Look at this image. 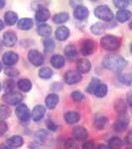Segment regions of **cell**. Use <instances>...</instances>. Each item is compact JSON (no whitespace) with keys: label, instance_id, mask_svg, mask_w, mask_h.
<instances>
[{"label":"cell","instance_id":"cell-1","mask_svg":"<svg viewBox=\"0 0 132 149\" xmlns=\"http://www.w3.org/2000/svg\"><path fill=\"white\" fill-rule=\"evenodd\" d=\"M102 65H104L105 69L114 72V73H118L126 67L127 61L120 55L110 54L107 55L104 59Z\"/></svg>","mask_w":132,"mask_h":149},{"label":"cell","instance_id":"cell-2","mask_svg":"<svg viewBox=\"0 0 132 149\" xmlns=\"http://www.w3.org/2000/svg\"><path fill=\"white\" fill-rule=\"evenodd\" d=\"M121 41L118 37L113 35H105L100 40V45L107 51H115L120 47Z\"/></svg>","mask_w":132,"mask_h":149},{"label":"cell","instance_id":"cell-3","mask_svg":"<svg viewBox=\"0 0 132 149\" xmlns=\"http://www.w3.org/2000/svg\"><path fill=\"white\" fill-rule=\"evenodd\" d=\"M94 15L98 19L104 21V22H110L113 19V12L108 6L99 5L94 9Z\"/></svg>","mask_w":132,"mask_h":149},{"label":"cell","instance_id":"cell-4","mask_svg":"<svg viewBox=\"0 0 132 149\" xmlns=\"http://www.w3.org/2000/svg\"><path fill=\"white\" fill-rule=\"evenodd\" d=\"M3 102L7 103V104L10 105H16L19 104L23 100V95H21V93L18 92H10V93H6L5 95L2 97Z\"/></svg>","mask_w":132,"mask_h":149},{"label":"cell","instance_id":"cell-5","mask_svg":"<svg viewBox=\"0 0 132 149\" xmlns=\"http://www.w3.org/2000/svg\"><path fill=\"white\" fill-rule=\"evenodd\" d=\"M15 113L16 116L18 117V119L22 122H27L29 121L31 117V112L29 110L28 107L24 103H21V104H18V107H16L15 109Z\"/></svg>","mask_w":132,"mask_h":149},{"label":"cell","instance_id":"cell-6","mask_svg":"<svg viewBox=\"0 0 132 149\" xmlns=\"http://www.w3.org/2000/svg\"><path fill=\"white\" fill-rule=\"evenodd\" d=\"M128 123H129V118L127 116V114L125 113L119 114L118 118L115 120L113 124V129L117 132H122L127 128Z\"/></svg>","mask_w":132,"mask_h":149},{"label":"cell","instance_id":"cell-7","mask_svg":"<svg viewBox=\"0 0 132 149\" xmlns=\"http://www.w3.org/2000/svg\"><path fill=\"white\" fill-rule=\"evenodd\" d=\"M28 60L35 67H39L44 63V56L38 50H30L28 52Z\"/></svg>","mask_w":132,"mask_h":149},{"label":"cell","instance_id":"cell-8","mask_svg":"<svg viewBox=\"0 0 132 149\" xmlns=\"http://www.w3.org/2000/svg\"><path fill=\"white\" fill-rule=\"evenodd\" d=\"M64 81L68 85H76L81 81V74L78 71H68L64 76Z\"/></svg>","mask_w":132,"mask_h":149},{"label":"cell","instance_id":"cell-9","mask_svg":"<svg viewBox=\"0 0 132 149\" xmlns=\"http://www.w3.org/2000/svg\"><path fill=\"white\" fill-rule=\"evenodd\" d=\"M95 49V44L92 40L90 39H86L85 41H83L81 46V52L83 56H90L94 52Z\"/></svg>","mask_w":132,"mask_h":149},{"label":"cell","instance_id":"cell-10","mask_svg":"<svg viewBox=\"0 0 132 149\" xmlns=\"http://www.w3.org/2000/svg\"><path fill=\"white\" fill-rule=\"evenodd\" d=\"M18 60H19V56L14 52H6L2 56V62L8 67L15 65L18 62Z\"/></svg>","mask_w":132,"mask_h":149},{"label":"cell","instance_id":"cell-11","mask_svg":"<svg viewBox=\"0 0 132 149\" xmlns=\"http://www.w3.org/2000/svg\"><path fill=\"white\" fill-rule=\"evenodd\" d=\"M72 134H73V138L75 140H85L88 138V131L85 127L83 126H76L73 128V131H72Z\"/></svg>","mask_w":132,"mask_h":149},{"label":"cell","instance_id":"cell-12","mask_svg":"<svg viewBox=\"0 0 132 149\" xmlns=\"http://www.w3.org/2000/svg\"><path fill=\"white\" fill-rule=\"evenodd\" d=\"M17 42V36L13 31H6L3 34V44L6 47H13Z\"/></svg>","mask_w":132,"mask_h":149},{"label":"cell","instance_id":"cell-13","mask_svg":"<svg viewBox=\"0 0 132 149\" xmlns=\"http://www.w3.org/2000/svg\"><path fill=\"white\" fill-rule=\"evenodd\" d=\"M45 113H46V107H43V105H41V104H38L33 109L31 116H32L33 120L37 122V121H40L41 119L44 117Z\"/></svg>","mask_w":132,"mask_h":149},{"label":"cell","instance_id":"cell-14","mask_svg":"<svg viewBox=\"0 0 132 149\" xmlns=\"http://www.w3.org/2000/svg\"><path fill=\"white\" fill-rule=\"evenodd\" d=\"M108 118L104 114H95L93 117V125L97 129H104L106 126Z\"/></svg>","mask_w":132,"mask_h":149},{"label":"cell","instance_id":"cell-15","mask_svg":"<svg viewBox=\"0 0 132 149\" xmlns=\"http://www.w3.org/2000/svg\"><path fill=\"white\" fill-rule=\"evenodd\" d=\"M92 69V64L88 60L86 59H81L76 63V71L80 74H86Z\"/></svg>","mask_w":132,"mask_h":149},{"label":"cell","instance_id":"cell-16","mask_svg":"<svg viewBox=\"0 0 132 149\" xmlns=\"http://www.w3.org/2000/svg\"><path fill=\"white\" fill-rule=\"evenodd\" d=\"M35 139L39 144H47L50 140V133L45 129H40L35 133Z\"/></svg>","mask_w":132,"mask_h":149},{"label":"cell","instance_id":"cell-17","mask_svg":"<svg viewBox=\"0 0 132 149\" xmlns=\"http://www.w3.org/2000/svg\"><path fill=\"white\" fill-rule=\"evenodd\" d=\"M74 16L76 20H85L88 16V9L83 5H79L75 8L74 11Z\"/></svg>","mask_w":132,"mask_h":149},{"label":"cell","instance_id":"cell-18","mask_svg":"<svg viewBox=\"0 0 132 149\" xmlns=\"http://www.w3.org/2000/svg\"><path fill=\"white\" fill-rule=\"evenodd\" d=\"M6 144L10 148H19L24 144V139L19 135H14L7 139Z\"/></svg>","mask_w":132,"mask_h":149},{"label":"cell","instance_id":"cell-19","mask_svg":"<svg viewBox=\"0 0 132 149\" xmlns=\"http://www.w3.org/2000/svg\"><path fill=\"white\" fill-rule=\"evenodd\" d=\"M50 11L48 10L45 7H39L37 9V12H36V20L38 22H46L48 19L50 18Z\"/></svg>","mask_w":132,"mask_h":149},{"label":"cell","instance_id":"cell-20","mask_svg":"<svg viewBox=\"0 0 132 149\" xmlns=\"http://www.w3.org/2000/svg\"><path fill=\"white\" fill-rule=\"evenodd\" d=\"M55 36L59 41H65L69 37V30L66 26H60L57 28L56 32H55Z\"/></svg>","mask_w":132,"mask_h":149},{"label":"cell","instance_id":"cell-21","mask_svg":"<svg viewBox=\"0 0 132 149\" xmlns=\"http://www.w3.org/2000/svg\"><path fill=\"white\" fill-rule=\"evenodd\" d=\"M64 119L68 124H75L81 119V115L76 111H68L65 113Z\"/></svg>","mask_w":132,"mask_h":149},{"label":"cell","instance_id":"cell-22","mask_svg":"<svg viewBox=\"0 0 132 149\" xmlns=\"http://www.w3.org/2000/svg\"><path fill=\"white\" fill-rule=\"evenodd\" d=\"M45 102H46V107L48 109H54L57 107L58 102H59V95H56V93H50L49 95H47Z\"/></svg>","mask_w":132,"mask_h":149},{"label":"cell","instance_id":"cell-23","mask_svg":"<svg viewBox=\"0 0 132 149\" xmlns=\"http://www.w3.org/2000/svg\"><path fill=\"white\" fill-rule=\"evenodd\" d=\"M17 27L23 31L30 30L33 27V20L31 18H21L17 22Z\"/></svg>","mask_w":132,"mask_h":149},{"label":"cell","instance_id":"cell-24","mask_svg":"<svg viewBox=\"0 0 132 149\" xmlns=\"http://www.w3.org/2000/svg\"><path fill=\"white\" fill-rule=\"evenodd\" d=\"M17 86L21 92L28 93V92H30L31 88H32V83H31V81L28 80V79H21V80L18 81Z\"/></svg>","mask_w":132,"mask_h":149},{"label":"cell","instance_id":"cell-25","mask_svg":"<svg viewBox=\"0 0 132 149\" xmlns=\"http://www.w3.org/2000/svg\"><path fill=\"white\" fill-rule=\"evenodd\" d=\"M4 20H5V23L7 25L12 26L18 22V15L13 11H7L4 14Z\"/></svg>","mask_w":132,"mask_h":149},{"label":"cell","instance_id":"cell-26","mask_svg":"<svg viewBox=\"0 0 132 149\" xmlns=\"http://www.w3.org/2000/svg\"><path fill=\"white\" fill-rule=\"evenodd\" d=\"M50 62L52 66L56 69H61L65 66V58L61 55H54Z\"/></svg>","mask_w":132,"mask_h":149},{"label":"cell","instance_id":"cell-27","mask_svg":"<svg viewBox=\"0 0 132 149\" xmlns=\"http://www.w3.org/2000/svg\"><path fill=\"white\" fill-rule=\"evenodd\" d=\"M131 15L132 14L129 10H127V9H121V10H119L117 12L116 19L118 22L123 23V22H126L127 20H129V19L131 18Z\"/></svg>","mask_w":132,"mask_h":149},{"label":"cell","instance_id":"cell-28","mask_svg":"<svg viewBox=\"0 0 132 149\" xmlns=\"http://www.w3.org/2000/svg\"><path fill=\"white\" fill-rule=\"evenodd\" d=\"M37 33L42 37H48L52 34V28L48 24H41L37 28Z\"/></svg>","mask_w":132,"mask_h":149},{"label":"cell","instance_id":"cell-29","mask_svg":"<svg viewBox=\"0 0 132 149\" xmlns=\"http://www.w3.org/2000/svg\"><path fill=\"white\" fill-rule=\"evenodd\" d=\"M64 52L66 57L69 60L76 59V56H78V50H76V48L74 45H68V46H66Z\"/></svg>","mask_w":132,"mask_h":149},{"label":"cell","instance_id":"cell-30","mask_svg":"<svg viewBox=\"0 0 132 149\" xmlns=\"http://www.w3.org/2000/svg\"><path fill=\"white\" fill-rule=\"evenodd\" d=\"M127 104H126V102L122 98H118V100H115L114 102V109L118 112L119 114H122L126 111V109H127Z\"/></svg>","mask_w":132,"mask_h":149},{"label":"cell","instance_id":"cell-31","mask_svg":"<svg viewBox=\"0 0 132 149\" xmlns=\"http://www.w3.org/2000/svg\"><path fill=\"white\" fill-rule=\"evenodd\" d=\"M107 28L106 25H104V23L101 22H97L95 24H93L92 26V28H90V31L93 33L94 35H100V34H104L105 29Z\"/></svg>","mask_w":132,"mask_h":149},{"label":"cell","instance_id":"cell-32","mask_svg":"<svg viewBox=\"0 0 132 149\" xmlns=\"http://www.w3.org/2000/svg\"><path fill=\"white\" fill-rule=\"evenodd\" d=\"M100 85H101V83H100V81L97 78H92V81L88 84V86H86V92L90 93H94L95 91L97 90V88Z\"/></svg>","mask_w":132,"mask_h":149},{"label":"cell","instance_id":"cell-33","mask_svg":"<svg viewBox=\"0 0 132 149\" xmlns=\"http://www.w3.org/2000/svg\"><path fill=\"white\" fill-rule=\"evenodd\" d=\"M69 13H67V12H61V13L56 14V15L53 17V20L57 24H63V23H66L67 21L69 20Z\"/></svg>","mask_w":132,"mask_h":149},{"label":"cell","instance_id":"cell-34","mask_svg":"<svg viewBox=\"0 0 132 149\" xmlns=\"http://www.w3.org/2000/svg\"><path fill=\"white\" fill-rule=\"evenodd\" d=\"M53 76V71L51 68L49 67H44V68H41L39 71V77L41 79H44V80H48V79H51Z\"/></svg>","mask_w":132,"mask_h":149},{"label":"cell","instance_id":"cell-35","mask_svg":"<svg viewBox=\"0 0 132 149\" xmlns=\"http://www.w3.org/2000/svg\"><path fill=\"white\" fill-rule=\"evenodd\" d=\"M109 149H120L122 147V141L119 137H111L108 141Z\"/></svg>","mask_w":132,"mask_h":149},{"label":"cell","instance_id":"cell-36","mask_svg":"<svg viewBox=\"0 0 132 149\" xmlns=\"http://www.w3.org/2000/svg\"><path fill=\"white\" fill-rule=\"evenodd\" d=\"M11 114V109H9L7 105H0V120H3V119H6L10 116Z\"/></svg>","mask_w":132,"mask_h":149},{"label":"cell","instance_id":"cell-37","mask_svg":"<svg viewBox=\"0 0 132 149\" xmlns=\"http://www.w3.org/2000/svg\"><path fill=\"white\" fill-rule=\"evenodd\" d=\"M43 44H44V50L46 53L52 52L55 49V42L51 38H46L44 40V42H43Z\"/></svg>","mask_w":132,"mask_h":149},{"label":"cell","instance_id":"cell-38","mask_svg":"<svg viewBox=\"0 0 132 149\" xmlns=\"http://www.w3.org/2000/svg\"><path fill=\"white\" fill-rule=\"evenodd\" d=\"M118 81L121 84L126 86H132V74H124L118 76Z\"/></svg>","mask_w":132,"mask_h":149},{"label":"cell","instance_id":"cell-39","mask_svg":"<svg viewBox=\"0 0 132 149\" xmlns=\"http://www.w3.org/2000/svg\"><path fill=\"white\" fill-rule=\"evenodd\" d=\"M107 92H108V90H107V86L104 85V84H101L97 88V90L95 91L94 95H97V97H104L105 95H107Z\"/></svg>","mask_w":132,"mask_h":149},{"label":"cell","instance_id":"cell-40","mask_svg":"<svg viewBox=\"0 0 132 149\" xmlns=\"http://www.w3.org/2000/svg\"><path fill=\"white\" fill-rule=\"evenodd\" d=\"M132 3L131 1H128V0H114L113 1V4L115 5V7L121 9H126V7L128 5H130Z\"/></svg>","mask_w":132,"mask_h":149},{"label":"cell","instance_id":"cell-41","mask_svg":"<svg viewBox=\"0 0 132 149\" xmlns=\"http://www.w3.org/2000/svg\"><path fill=\"white\" fill-rule=\"evenodd\" d=\"M5 74L6 76L10 77V78H14V77H17L19 74V71L16 68H13V67H7L5 69Z\"/></svg>","mask_w":132,"mask_h":149},{"label":"cell","instance_id":"cell-42","mask_svg":"<svg viewBox=\"0 0 132 149\" xmlns=\"http://www.w3.org/2000/svg\"><path fill=\"white\" fill-rule=\"evenodd\" d=\"M71 97L73 98L74 102H80L85 98V95H83L80 91H75V92H73Z\"/></svg>","mask_w":132,"mask_h":149},{"label":"cell","instance_id":"cell-43","mask_svg":"<svg viewBox=\"0 0 132 149\" xmlns=\"http://www.w3.org/2000/svg\"><path fill=\"white\" fill-rule=\"evenodd\" d=\"M64 147L66 149H76V141L75 139H67L65 141V144H64Z\"/></svg>","mask_w":132,"mask_h":149},{"label":"cell","instance_id":"cell-44","mask_svg":"<svg viewBox=\"0 0 132 149\" xmlns=\"http://www.w3.org/2000/svg\"><path fill=\"white\" fill-rule=\"evenodd\" d=\"M14 84L15 83L12 80H7L5 81V84H4V90H5L7 93L13 92V88H14V86H15Z\"/></svg>","mask_w":132,"mask_h":149},{"label":"cell","instance_id":"cell-45","mask_svg":"<svg viewBox=\"0 0 132 149\" xmlns=\"http://www.w3.org/2000/svg\"><path fill=\"white\" fill-rule=\"evenodd\" d=\"M8 130V125L4 120H0V137L2 135L6 133V131Z\"/></svg>","mask_w":132,"mask_h":149},{"label":"cell","instance_id":"cell-46","mask_svg":"<svg viewBox=\"0 0 132 149\" xmlns=\"http://www.w3.org/2000/svg\"><path fill=\"white\" fill-rule=\"evenodd\" d=\"M47 127H48V129H49L50 131H56L57 129H58V126H57V124L55 123L54 121H52V120H47Z\"/></svg>","mask_w":132,"mask_h":149},{"label":"cell","instance_id":"cell-47","mask_svg":"<svg viewBox=\"0 0 132 149\" xmlns=\"http://www.w3.org/2000/svg\"><path fill=\"white\" fill-rule=\"evenodd\" d=\"M125 142L129 145H132V129L128 131V133L126 134V137H125Z\"/></svg>","mask_w":132,"mask_h":149},{"label":"cell","instance_id":"cell-48","mask_svg":"<svg viewBox=\"0 0 132 149\" xmlns=\"http://www.w3.org/2000/svg\"><path fill=\"white\" fill-rule=\"evenodd\" d=\"M83 149H94V146H93V143L90 142V141H86L83 144Z\"/></svg>","mask_w":132,"mask_h":149},{"label":"cell","instance_id":"cell-49","mask_svg":"<svg viewBox=\"0 0 132 149\" xmlns=\"http://www.w3.org/2000/svg\"><path fill=\"white\" fill-rule=\"evenodd\" d=\"M126 100L130 107H132V92H129L126 95Z\"/></svg>","mask_w":132,"mask_h":149},{"label":"cell","instance_id":"cell-50","mask_svg":"<svg viewBox=\"0 0 132 149\" xmlns=\"http://www.w3.org/2000/svg\"><path fill=\"white\" fill-rule=\"evenodd\" d=\"M29 149H41L39 145H37V143H31L29 146Z\"/></svg>","mask_w":132,"mask_h":149},{"label":"cell","instance_id":"cell-51","mask_svg":"<svg viewBox=\"0 0 132 149\" xmlns=\"http://www.w3.org/2000/svg\"><path fill=\"white\" fill-rule=\"evenodd\" d=\"M97 149H109V147L106 145H104V144H99V145H97Z\"/></svg>","mask_w":132,"mask_h":149},{"label":"cell","instance_id":"cell-52","mask_svg":"<svg viewBox=\"0 0 132 149\" xmlns=\"http://www.w3.org/2000/svg\"><path fill=\"white\" fill-rule=\"evenodd\" d=\"M5 4H6V2L4 1V0H0V9L3 8V7L5 6Z\"/></svg>","mask_w":132,"mask_h":149},{"label":"cell","instance_id":"cell-53","mask_svg":"<svg viewBox=\"0 0 132 149\" xmlns=\"http://www.w3.org/2000/svg\"><path fill=\"white\" fill-rule=\"evenodd\" d=\"M0 149H12V148H10L9 146H7V145H4V144H2V145L0 146Z\"/></svg>","mask_w":132,"mask_h":149},{"label":"cell","instance_id":"cell-54","mask_svg":"<svg viewBox=\"0 0 132 149\" xmlns=\"http://www.w3.org/2000/svg\"><path fill=\"white\" fill-rule=\"evenodd\" d=\"M3 28H4V24L2 22V20H0V31H1Z\"/></svg>","mask_w":132,"mask_h":149},{"label":"cell","instance_id":"cell-55","mask_svg":"<svg viewBox=\"0 0 132 149\" xmlns=\"http://www.w3.org/2000/svg\"><path fill=\"white\" fill-rule=\"evenodd\" d=\"M129 28H130V30H132V20L130 21V23H129Z\"/></svg>","mask_w":132,"mask_h":149},{"label":"cell","instance_id":"cell-56","mask_svg":"<svg viewBox=\"0 0 132 149\" xmlns=\"http://www.w3.org/2000/svg\"><path fill=\"white\" fill-rule=\"evenodd\" d=\"M1 70H2V64H1V62H0V72H1Z\"/></svg>","mask_w":132,"mask_h":149},{"label":"cell","instance_id":"cell-57","mask_svg":"<svg viewBox=\"0 0 132 149\" xmlns=\"http://www.w3.org/2000/svg\"><path fill=\"white\" fill-rule=\"evenodd\" d=\"M130 52L132 53V43H131V44H130Z\"/></svg>","mask_w":132,"mask_h":149},{"label":"cell","instance_id":"cell-58","mask_svg":"<svg viewBox=\"0 0 132 149\" xmlns=\"http://www.w3.org/2000/svg\"><path fill=\"white\" fill-rule=\"evenodd\" d=\"M126 149H132V147H129V148H126Z\"/></svg>","mask_w":132,"mask_h":149},{"label":"cell","instance_id":"cell-59","mask_svg":"<svg viewBox=\"0 0 132 149\" xmlns=\"http://www.w3.org/2000/svg\"><path fill=\"white\" fill-rule=\"evenodd\" d=\"M0 90H1V84H0Z\"/></svg>","mask_w":132,"mask_h":149},{"label":"cell","instance_id":"cell-60","mask_svg":"<svg viewBox=\"0 0 132 149\" xmlns=\"http://www.w3.org/2000/svg\"><path fill=\"white\" fill-rule=\"evenodd\" d=\"M0 50H1V44H0Z\"/></svg>","mask_w":132,"mask_h":149}]
</instances>
